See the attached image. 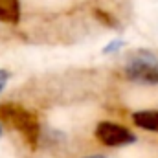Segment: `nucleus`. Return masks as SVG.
I'll use <instances>...</instances> for the list:
<instances>
[{"label": "nucleus", "instance_id": "6e6552de", "mask_svg": "<svg viewBox=\"0 0 158 158\" xmlns=\"http://www.w3.org/2000/svg\"><path fill=\"white\" fill-rule=\"evenodd\" d=\"M7 79H9V72H7V70H0V92H2V88L6 86Z\"/></svg>", "mask_w": 158, "mask_h": 158}, {"label": "nucleus", "instance_id": "9d476101", "mask_svg": "<svg viewBox=\"0 0 158 158\" xmlns=\"http://www.w3.org/2000/svg\"><path fill=\"white\" fill-rule=\"evenodd\" d=\"M0 136H2V129H0Z\"/></svg>", "mask_w": 158, "mask_h": 158}, {"label": "nucleus", "instance_id": "20e7f679", "mask_svg": "<svg viewBox=\"0 0 158 158\" xmlns=\"http://www.w3.org/2000/svg\"><path fill=\"white\" fill-rule=\"evenodd\" d=\"M20 19V0H0V22L17 24Z\"/></svg>", "mask_w": 158, "mask_h": 158}, {"label": "nucleus", "instance_id": "f03ea898", "mask_svg": "<svg viewBox=\"0 0 158 158\" xmlns=\"http://www.w3.org/2000/svg\"><path fill=\"white\" fill-rule=\"evenodd\" d=\"M125 76L131 81L143 83V85H155L158 83V61L156 57L145 50L134 53L125 68Z\"/></svg>", "mask_w": 158, "mask_h": 158}, {"label": "nucleus", "instance_id": "7ed1b4c3", "mask_svg": "<svg viewBox=\"0 0 158 158\" xmlns=\"http://www.w3.org/2000/svg\"><path fill=\"white\" fill-rule=\"evenodd\" d=\"M94 134L98 142H101L107 147H121V145H129L136 142V136L129 129L112 121H99Z\"/></svg>", "mask_w": 158, "mask_h": 158}, {"label": "nucleus", "instance_id": "1a4fd4ad", "mask_svg": "<svg viewBox=\"0 0 158 158\" xmlns=\"http://www.w3.org/2000/svg\"><path fill=\"white\" fill-rule=\"evenodd\" d=\"M86 158H105V156H99V155H96V156H86Z\"/></svg>", "mask_w": 158, "mask_h": 158}, {"label": "nucleus", "instance_id": "f257e3e1", "mask_svg": "<svg viewBox=\"0 0 158 158\" xmlns=\"http://www.w3.org/2000/svg\"><path fill=\"white\" fill-rule=\"evenodd\" d=\"M0 121L6 127L20 132L31 149L37 147L40 136V123L37 116L33 112H30L26 107H22L19 103H11V101L2 103L0 105Z\"/></svg>", "mask_w": 158, "mask_h": 158}, {"label": "nucleus", "instance_id": "39448f33", "mask_svg": "<svg viewBox=\"0 0 158 158\" xmlns=\"http://www.w3.org/2000/svg\"><path fill=\"white\" fill-rule=\"evenodd\" d=\"M132 121L140 129H145V131H151V132H158V110L136 112V114H132Z\"/></svg>", "mask_w": 158, "mask_h": 158}, {"label": "nucleus", "instance_id": "423d86ee", "mask_svg": "<svg viewBox=\"0 0 158 158\" xmlns=\"http://www.w3.org/2000/svg\"><path fill=\"white\" fill-rule=\"evenodd\" d=\"M94 15H96V19L101 22V24H105V26H109V28H118V20L112 17V15H109V13H105V11H101V9H96L94 11Z\"/></svg>", "mask_w": 158, "mask_h": 158}, {"label": "nucleus", "instance_id": "0eeeda50", "mask_svg": "<svg viewBox=\"0 0 158 158\" xmlns=\"http://www.w3.org/2000/svg\"><path fill=\"white\" fill-rule=\"evenodd\" d=\"M123 46V40H119V39H116V40H112L110 44H107L105 48H103V53H114L118 48H121Z\"/></svg>", "mask_w": 158, "mask_h": 158}]
</instances>
